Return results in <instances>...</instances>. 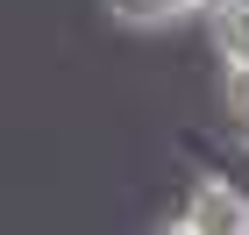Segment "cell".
Returning a JSON list of instances; mask_svg holds the SVG:
<instances>
[{
  "label": "cell",
  "instance_id": "1",
  "mask_svg": "<svg viewBox=\"0 0 249 235\" xmlns=\"http://www.w3.org/2000/svg\"><path fill=\"white\" fill-rule=\"evenodd\" d=\"M171 221H185L192 235H249V199L235 193L228 178H192L185 207H178Z\"/></svg>",
  "mask_w": 249,
  "mask_h": 235
},
{
  "label": "cell",
  "instance_id": "2",
  "mask_svg": "<svg viewBox=\"0 0 249 235\" xmlns=\"http://www.w3.org/2000/svg\"><path fill=\"white\" fill-rule=\"evenodd\" d=\"M207 36H213V57L221 64H249V0H213Z\"/></svg>",
  "mask_w": 249,
  "mask_h": 235
},
{
  "label": "cell",
  "instance_id": "3",
  "mask_svg": "<svg viewBox=\"0 0 249 235\" xmlns=\"http://www.w3.org/2000/svg\"><path fill=\"white\" fill-rule=\"evenodd\" d=\"M213 0H107V15L121 21V29H171V21L185 15H207Z\"/></svg>",
  "mask_w": 249,
  "mask_h": 235
},
{
  "label": "cell",
  "instance_id": "4",
  "mask_svg": "<svg viewBox=\"0 0 249 235\" xmlns=\"http://www.w3.org/2000/svg\"><path fill=\"white\" fill-rule=\"evenodd\" d=\"M221 100H228V114L249 128V64H221Z\"/></svg>",
  "mask_w": 249,
  "mask_h": 235
},
{
  "label": "cell",
  "instance_id": "5",
  "mask_svg": "<svg viewBox=\"0 0 249 235\" xmlns=\"http://www.w3.org/2000/svg\"><path fill=\"white\" fill-rule=\"evenodd\" d=\"M150 235H192V228H185V221H164V228H150Z\"/></svg>",
  "mask_w": 249,
  "mask_h": 235
}]
</instances>
